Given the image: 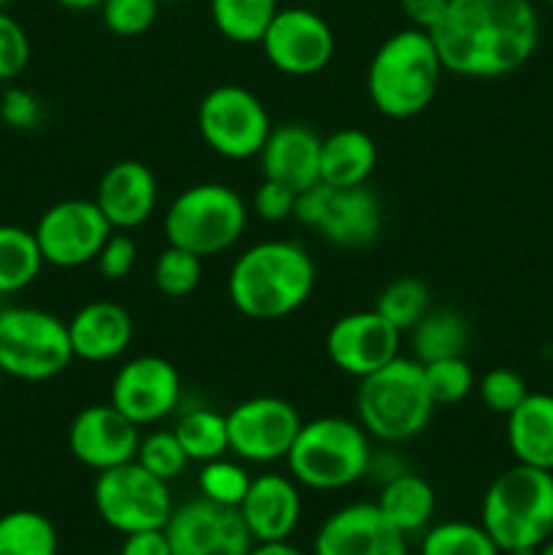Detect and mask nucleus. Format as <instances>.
<instances>
[{
	"mask_svg": "<svg viewBox=\"0 0 553 555\" xmlns=\"http://www.w3.org/2000/svg\"><path fill=\"white\" fill-rule=\"evenodd\" d=\"M432 38L448 74L499 79L535 57L540 16L531 0H450Z\"/></svg>",
	"mask_w": 553,
	"mask_h": 555,
	"instance_id": "nucleus-1",
	"label": "nucleus"
},
{
	"mask_svg": "<svg viewBox=\"0 0 553 555\" xmlns=\"http://www.w3.org/2000/svg\"><path fill=\"white\" fill-rule=\"evenodd\" d=\"M318 269L298 242L269 238L244 249L228 271V298L239 314L258 323L291 318L309 301Z\"/></svg>",
	"mask_w": 553,
	"mask_h": 555,
	"instance_id": "nucleus-2",
	"label": "nucleus"
},
{
	"mask_svg": "<svg viewBox=\"0 0 553 555\" xmlns=\"http://www.w3.org/2000/svg\"><path fill=\"white\" fill-rule=\"evenodd\" d=\"M442 74L432 33L404 27L385 38L369 63V101L388 119L417 117L432 106Z\"/></svg>",
	"mask_w": 553,
	"mask_h": 555,
	"instance_id": "nucleus-3",
	"label": "nucleus"
},
{
	"mask_svg": "<svg viewBox=\"0 0 553 555\" xmlns=\"http://www.w3.org/2000/svg\"><path fill=\"white\" fill-rule=\"evenodd\" d=\"M434 404L423 363L399 356L380 372L361 379L356 415L363 431L383 444H404L421 437L432 423Z\"/></svg>",
	"mask_w": 553,
	"mask_h": 555,
	"instance_id": "nucleus-4",
	"label": "nucleus"
},
{
	"mask_svg": "<svg viewBox=\"0 0 553 555\" xmlns=\"http://www.w3.org/2000/svg\"><path fill=\"white\" fill-rule=\"evenodd\" d=\"M372 437L358 421L323 415L304 423L285 464L301 488L320 493L345 491L369 475Z\"/></svg>",
	"mask_w": 553,
	"mask_h": 555,
	"instance_id": "nucleus-5",
	"label": "nucleus"
},
{
	"mask_svg": "<svg viewBox=\"0 0 553 555\" xmlns=\"http://www.w3.org/2000/svg\"><path fill=\"white\" fill-rule=\"evenodd\" d=\"M480 524L502 553L540 547L553 537V472L515 464L483 493Z\"/></svg>",
	"mask_w": 553,
	"mask_h": 555,
	"instance_id": "nucleus-6",
	"label": "nucleus"
},
{
	"mask_svg": "<svg viewBox=\"0 0 553 555\" xmlns=\"http://www.w3.org/2000/svg\"><path fill=\"white\" fill-rule=\"evenodd\" d=\"M247 228V204L233 188L220 182H201L184 188L168 204L163 233L171 247L204 258L228 253Z\"/></svg>",
	"mask_w": 553,
	"mask_h": 555,
	"instance_id": "nucleus-7",
	"label": "nucleus"
},
{
	"mask_svg": "<svg viewBox=\"0 0 553 555\" xmlns=\"http://www.w3.org/2000/svg\"><path fill=\"white\" fill-rule=\"evenodd\" d=\"M74 361L68 323L47 309L9 307L0 312V372L20 383H47Z\"/></svg>",
	"mask_w": 553,
	"mask_h": 555,
	"instance_id": "nucleus-8",
	"label": "nucleus"
},
{
	"mask_svg": "<svg viewBox=\"0 0 553 555\" xmlns=\"http://www.w3.org/2000/svg\"><path fill=\"white\" fill-rule=\"evenodd\" d=\"M95 513L108 529L119 534L166 529L173 513V496L168 482L146 472L139 461H128L114 469L98 472L92 486Z\"/></svg>",
	"mask_w": 553,
	"mask_h": 555,
	"instance_id": "nucleus-9",
	"label": "nucleus"
},
{
	"mask_svg": "<svg viewBox=\"0 0 553 555\" xmlns=\"http://www.w3.org/2000/svg\"><path fill=\"white\" fill-rule=\"evenodd\" d=\"M198 133L215 155L226 160H253L271 133L263 101L242 85H217L201 98Z\"/></svg>",
	"mask_w": 553,
	"mask_h": 555,
	"instance_id": "nucleus-10",
	"label": "nucleus"
},
{
	"mask_svg": "<svg viewBox=\"0 0 553 555\" xmlns=\"http://www.w3.org/2000/svg\"><path fill=\"white\" fill-rule=\"evenodd\" d=\"M112 233L114 228L108 225L95 201L87 198L57 201L38 217L33 228L43 263L54 269H79L95 263Z\"/></svg>",
	"mask_w": 553,
	"mask_h": 555,
	"instance_id": "nucleus-11",
	"label": "nucleus"
},
{
	"mask_svg": "<svg viewBox=\"0 0 553 555\" xmlns=\"http://www.w3.org/2000/svg\"><path fill=\"white\" fill-rule=\"evenodd\" d=\"M231 453L247 464H276L285 461L304 426L291 401L280 396H253L228 412Z\"/></svg>",
	"mask_w": 553,
	"mask_h": 555,
	"instance_id": "nucleus-12",
	"label": "nucleus"
},
{
	"mask_svg": "<svg viewBox=\"0 0 553 555\" xmlns=\"http://www.w3.org/2000/svg\"><path fill=\"white\" fill-rule=\"evenodd\" d=\"M271 68L285 76H314L334 60L336 38L329 22L312 9L291 5L280 9L260 38Z\"/></svg>",
	"mask_w": 553,
	"mask_h": 555,
	"instance_id": "nucleus-13",
	"label": "nucleus"
},
{
	"mask_svg": "<svg viewBox=\"0 0 553 555\" xmlns=\"http://www.w3.org/2000/svg\"><path fill=\"white\" fill-rule=\"evenodd\" d=\"M182 399V377L168 358L139 356L117 369L108 404L139 428L173 415Z\"/></svg>",
	"mask_w": 553,
	"mask_h": 555,
	"instance_id": "nucleus-14",
	"label": "nucleus"
},
{
	"mask_svg": "<svg viewBox=\"0 0 553 555\" xmlns=\"http://www.w3.org/2000/svg\"><path fill=\"white\" fill-rule=\"evenodd\" d=\"M166 537L173 555H249L255 545L236 507L204 496L173 507Z\"/></svg>",
	"mask_w": 553,
	"mask_h": 555,
	"instance_id": "nucleus-15",
	"label": "nucleus"
},
{
	"mask_svg": "<svg viewBox=\"0 0 553 555\" xmlns=\"http://www.w3.org/2000/svg\"><path fill=\"white\" fill-rule=\"evenodd\" d=\"M325 356L342 374L363 379L401 356V331L377 309L350 312L334 320L325 334Z\"/></svg>",
	"mask_w": 553,
	"mask_h": 555,
	"instance_id": "nucleus-16",
	"label": "nucleus"
},
{
	"mask_svg": "<svg viewBox=\"0 0 553 555\" xmlns=\"http://www.w3.org/2000/svg\"><path fill=\"white\" fill-rule=\"evenodd\" d=\"M312 555H410L407 537L385 520L374 502L339 507L320 524Z\"/></svg>",
	"mask_w": 553,
	"mask_h": 555,
	"instance_id": "nucleus-17",
	"label": "nucleus"
},
{
	"mask_svg": "<svg viewBox=\"0 0 553 555\" xmlns=\"http://www.w3.org/2000/svg\"><path fill=\"white\" fill-rule=\"evenodd\" d=\"M141 434L112 404H87L68 426V450L81 466L106 472L136 459Z\"/></svg>",
	"mask_w": 553,
	"mask_h": 555,
	"instance_id": "nucleus-18",
	"label": "nucleus"
},
{
	"mask_svg": "<svg viewBox=\"0 0 553 555\" xmlns=\"http://www.w3.org/2000/svg\"><path fill=\"white\" fill-rule=\"evenodd\" d=\"M92 201L114 231H136L155 215L157 179L146 163L119 160L103 171Z\"/></svg>",
	"mask_w": 553,
	"mask_h": 555,
	"instance_id": "nucleus-19",
	"label": "nucleus"
},
{
	"mask_svg": "<svg viewBox=\"0 0 553 555\" xmlns=\"http://www.w3.org/2000/svg\"><path fill=\"white\" fill-rule=\"evenodd\" d=\"M293 477L266 472L253 477L244 502L239 504L244 526L255 542L291 540L301 524V491Z\"/></svg>",
	"mask_w": 553,
	"mask_h": 555,
	"instance_id": "nucleus-20",
	"label": "nucleus"
},
{
	"mask_svg": "<svg viewBox=\"0 0 553 555\" xmlns=\"http://www.w3.org/2000/svg\"><path fill=\"white\" fill-rule=\"evenodd\" d=\"M320 139L309 125L285 122L271 128L258 160L263 179L287 184L291 190L312 188L320 182Z\"/></svg>",
	"mask_w": 553,
	"mask_h": 555,
	"instance_id": "nucleus-21",
	"label": "nucleus"
},
{
	"mask_svg": "<svg viewBox=\"0 0 553 555\" xmlns=\"http://www.w3.org/2000/svg\"><path fill=\"white\" fill-rule=\"evenodd\" d=\"M68 336L79 361H117L133 341V318L114 301H90L68 320Z\"/></svg>",
	"mask_w": 553,
	"mask_h": 555,
	"instance_id": "nucleus-22",
	"label": "nucleus"
},
{
	"mask_svg": "<svg viewBox=\"0 0 553 555\" xmlns=\"http://www.w3.org/2000/svg\"><path fill=\"white\" fill-rule=\"evenodd\" d=\"M380 231H383V206L366 184L331 190L329 206L318 225V233L325 242L339 249H363L374 244Z\"/></svg>",
	"mask_w": 553,
	"mask_h": 555,
	"instance_id": "nucleus-23",
	"label": "nucleus"
},
{
	"mask_svg": "<svg viewBox=\"0 0 553 555\" xmlns=\"http://www.w3.org/2000/svg\"><path fill=\"white\" fill-rule=\"evenodd\" d=\"M504 437L515 464L553 472V396H526L507 415Z\"/></svg>",
	"mask_w": 553,
	"mask_h": 555,
	"instance_id": "nucleus-24",
	"label": "nucleus"
},
{
	"mask_svg": "<svg viewBox=\"0 0 553 555\" xmlns=\"http://www.w3.org/2000/svg\"><path fill=\"white\" fill-rule=\"evenodd\" d=\"M377 168V144L358 128H342L320 144V182L334 190L361 188Z\"/></svg>",
	"mask_w": 553,
	"mask_h": 555,
	"instance_id": "nucleus-25",
	"label": "nucleus"
},
{
	"mask_svg": "<svg viewBox=\"0 0 553 555\" xmlns=\"http://www.w3.org/2000/svg\"><path fill=\"white\" fill-rule=\"evenodd\" d=\"M377 509L385 515L390 526L404 537L423 534L432 526L434 509H437V493L426 477L415 472H401L394 480L383 482L377 493Z\"/></svg>",
	"mask_w": 553,
	"mask_h": 555,
	"instance_id": "nucleus-26",
	"label": "nucleus"
},
{
	"mask_svg": "<svg viewBox=\"0 0 553 555\" xmlns=\"http://www.w3.org/2000/svg\"><path fill=\"white\" fill-rule=\"evenodd\" d=\"M412 336V358L417 363H434L442 358H459L470 345V323L453 309H432L415 328Z\"/></svg>",
	"mask_w": 553,
	"mask_h": 555,
	"instance_id": "nucleus-27",
	"label": "nucleus"
},
{
	"mask_svg": "<svg viewBox=\"0 0 553 555\" xmlns=\"http://www.w3.org/2000/svg\"><path fill=\"white\" fill-rule=\"evenodd\" d=\"M41 249L33 231L0 225V296H14L30 287L43 269Z\"/></svg>",
	"mask_w": 553,
	"mask_h": 555,
	"instance_id": "nucleus-28",
	"label": "nucleus"
},
{
	"mask_svg": "<svg viewBox=\"0 0 553 555\" xmlns=\"http://www.w3.org/2000/svg\"><path fill=\"white\" fill-rule=\"evenodd\" d=\"M276 11H280L276 0H209V14L217 33L226 41L242 47L260 43Z\"/></svg>",
	"mask_w": 553,
	"mask_h": 555,
	"instance_id": "nucleus-29",
	"label": "nucleus"
},
{
	"mask_svg": "<svg viewBox=\"0 0 553 555\" xmlns=\"http://www.w3.org/2000/svg\"><path fill=\"white\" fill-rule=\"evenodd\" d=\"M173 434H177L188 459L198 461V464L231 453L228 417L222 412L209 410V406H193V410L182 412L177 426H173Z\"/></svg>",
	"mask_w": 553,
	"mask_h": 555,
	"instance_id": "nucleus-30",
	"label": "nucleus"
},
{
	"mask_svg": "<svg viewBox=\"0 0 553 555\" xmlns=\"http://www.w3.org/2000/svg\"><path fill=\"white\" fill-rule=\"evenodd\" d=\"M57 529L36 509L0 515V555H57Z\"/></svg>",
	"mask_w": 553,
	"mask_h": 555,
	"instance_id": "nucleus-31",
	"label": "nucleus"
},
{
	"mask_svg": "<svg viewBox=\"0 0 553 555\" xmlns=\"http://www.w3.org/2000/svg\"><path fill=\"white\" fill-rule=\"evenodd\" d=\"M374 309L401 334H410L432 312V291L417 276H399L380 291Z\"/></svg>",
	"mask_w": 553,
	"mask_h": 555,
	"instance_id": "nucleus-32",
	"label": "nucleus"
},
{
	"mask_svg": "<svg viewBox=\"0 0 553 555\" xmlns=\"http://www.w3.org/2000/svg\"><path fill=\"white\" fill-rule=\"evenodd\" d=\"M421 555H502L483 524L445 520L421 534Z\"/></svg>",
	"mask_w": 553,
	"mask_h": 555,
	"instance_id": "nucleus-33",
	"label": "nucleus"
},
{
	"mask_svg": "<svg viewBox=\"0 0 553 555\" xmlns=\"http://www.w3.org/2000/svg\"><path fill=\"white\" fill-rule=\"evenodd\" d=\"M201 258L168 244L152 266V282H155L157 293L166 298H188L190 293L198 291L201 285Z\"/></svg>",
	"mask_w": 553,
	"mask_h": 555,
	"instance_id": "nucleus-34",
	"label": "nucleus"
},
{
	"mask_svg": "<svg viewBox=\"0 0 553 555\" xmlns=\"http://www.w3.org/2000/svg\"><path fill=\"white\" fill-rule=\"evenodd\" d=\"M249 472L244 469L239 461L231 459H215V461H206L201 464L198 472V491L201 496L209 499V502L222 504V507H236L244 502L249 491Z\"/></svg>",
	"mask_w": 553,
	"mask_h": 555,
	"instance_id": "nucleus-35",
	"label": "nucleus"
},
{
	"mask_svg": "<svg viewBox=\"0 0 553 555\" xmlns=\"http://www.w3.org/2000/svg\"><path fill=\"white\" fill-rule=\"evenodd\" d=\"M423 374H426L428 393H432L434 404L437 406L461 404L477 385L475 372H472V366L466 363L464 356L423 363Z\"/></svg>",
	"mask_w": 553,
	"mask_h": 555,
	"instance_id": "nucleus-36",
	"label": "nucleus"
},
{
	"mask_svg": "<svg viewBox=\"0 0 553 555\" xmlns=\"http://www.w3.org/2000/svg\"><path fill=\"white\" fill-rule=\"evenodd\" d=\"M133 461H139L146 472H152V475L160 477V480L166 482L177 480L190 464L188 453H184V448L179 444L173 428L171 431H168V428H160V431H152L146 434V437H141Z\"/></svg>",
	"mask_w": 553,
	"mask_h": 555,
	"instance_id": "nucleus-37",
	"label": "nucleus"
},
{
	"mask_svg": "<svg viewBox=\"0 0 553 555\" xmlns=\"http://www.w3.org/2000/svg\"><path fill=\"white\" fill-rule=\"evenodd\" d=\"M160 0H103L101 20L119 38H139L155 25Z\"/></svg>",
	"mask_w": 553,
	"mask_h": 555,
	"instance_id": "nucleus-38",
	"label": "nucleus"
},
{
	"mask_svg": "<svg viewBox=\"0 0 553 555\" xmlns=\"http://www.w3.org/2000/svg\"><path fill=\"white\" fill-rule=\"evenodd\" d=\"M475 388L483 406L502 417H507L529 396L526 379L518 372H513V369H491V372H486L477 379Z\"/></svg>",
	"mask_w": 553,
	"mask_h": 555,
	"instance_id": "nucleus-39",
	"label": "nucleus"
},
{
	"mask_svg": "<svg viewBox=\"0 0 553 555\" xmlns=\"http://www.w3.org/2000/svg\"><path fill=\"white\" fill-rule=\"evenodd\" d=\"M30 63V38L25 27L0 9V81H14Z\"/></svg>",
	"mask_w": 553,
	"mask_h": 555,
	"instance_id": "nucleus-40",
	"label": "nucleus"
},
{
	"mask_svg": "<svg viewBox=\"0 0 553 555\" xmlns=\"http://www.w3.org/2000/svg\"><path fill=\"white\" fill-rule=\"evenodd\" d=\"M136 255H139V249H136L133 238H130L125 231H114L95 258L98 274L108 282L125 280V276L133 271Z\"/></svg>",
	"mask_w": 553,
	"mask_h": 555,
	"instance_id": "nucleus-41",
	"label": "nucleus"
},
{
	"mask_svg": "<svg viewBox=\"0 0 553 555\" xmlns=\"http://www.w3.org/2000/svg\"><path fill=\"white\" fill-rule=\"evenodd\" d=\"M0 119L14 130H33L41 125L43 106L25 87H9L0 98Z\"/></svg>",
	"mask_w": 553,
	"mask_h": 555,
	"instance_id": "nucleus-42",
	"label": "nucleus"
},
{
	"mask_svg": "<svg viewBox=\"0 0 553 555\" xmlns=\"http://www.w3.org/2000/svg\"><path fill=\"white\" fill-rule=\"evenodd\" d=\"M296 190H291L287 184L274 182V179H263L260 188L255 190L253 209L260 220L266 222H285L293 217L296 209Z\"/></svg>",
	"mask_w": 553,
	"mask_h": 555,
	"instance_id": "nucleus-43",
	"label": "nucleus"
},
{
	"mask_svg": "<svg viewBox=\"0 0 553 555\" xmlns=\"http://www.w3.org/2000/svg\"><path fill=\"white\" fill-rule=\"evenodd\" d=\"M331 190L329 184L318 182L312 184V188L301 190V193L296 195V209H293V220L301 222L304 228H314L318 231L320 220H323L325 215V206H329V198H331Z\"/></svg>",
	"mask_w": 553,
	"mask_h": 555,
	"instance_id": "nucleus-44",
	"label": "nucleus"
},
{
	"mask_svg": "<svg viewBox=\"0 0 553 555\" xmlns=\"http://www.w3.org/2000/svg\"><path fill=\"white\" fill-rule=\"evenodd\" d=\"M450 0H399L401 14L407 16L410 27L432 33L442 22Z\"/></svg>",
	"mask_w": 553,
	"mask_h": 555,
	"instance_id": "nucleus-45",
	"label": "nucleus"
},
{
	"mask_svg": "<svg viewBox=\"0 0 553 555\" xmlns=\"http://www.w3.org/2000/svg\"><path fill=\"white\" fill-rule=\"evenodd\" d=\"M119 555H173L168 545L166 529H150L136 531V534H125Z\"/></svg>",
	"mask_w": 553,
	"mask_h": 555,
	"instance_id": "nucleus-46",
	"label": "nucleus"
},
{
	"mask_svg": "<svg viewBox=\"0 0 553 555\" xmlns=\"http://www.w3.org/2000/svg\"><path fill=\"white\" fill-rule=\"evenodd\" d=\"M401 472H407V466L401 464V459H396L390 450H385V455L380 453H372V461H369V475L366 477H374V480L383 486V482L394 480L396 475H401Z\"/></svg>",
	"mask_w": 553,
	"mask_h": 555,
	"instance_id": "nucleus-47",
	"label": "nucleus"
},
{
	"mask_svg": "<svg viewBox=\"0 0 553 555\" xmlns=\"http://www.w3.org/2000/svg\"><path fill=\"white\" fill-rule=\"evenodd\" d=\"M249 555H307V553L298 551L291 540H280V542H255Z\"/></svg>",
	"mask_w": 553,
	"mask_h": 555,
	"instance_id": "nucleus-48",
	"label": "nucleus"
},
{
	"mask_svg": "<svg viewBox=\"0 0 553 555\" xmlns=\"http://www.w3.org/2000/svg\"><path fill=\"white\" fill-rule=\"evenodd\" d=\"M54 3L60 5V9H65V11H95V9H101L103 5V0H54Z\"/></svg>",
	"mask_w": 553,
	"mask_h": 555,
	"instance_id": "nucleus-49",
	"label": "nucleus"
},
{
	"mask_svg": "<svg viewBox=\"0 0 553 555\" xmlns=\"http://www.w3.org/2000/svg\"><path fill=\"white\" fill-rule=\"evenodd\" d=\"M537 555H553V537H551V540L542 542L540 547H537Z\"/></svg>",
	"mask_w": 553,
	"mask_h": 555,
	"instance_id": "nucleus-50",
	"label": "nucleus"
},
{
	"mask_svg": "<svg viewBox=\"0 0 553 555\" xmlns=\"http://www.w3.org/2000/svg\"><path fill=\"white\" fill-rule=\"evenodd\" d=\"M502 555H537V547H520V551H507Z\"/></svg>",
	"mask_w": 553,
	"mask_h": 555,
	"instance_id": "nucleus-51",
	"label": "nucleus"
},
{
	"mask_svg": "<svg viewBox=\"0 0 553 555\" xmlns=\"http://www.w3.org/2000/svg\"><path fill=\"white\" fill-rule=\"evenodd\" d=\"M160 3H184V0H160Z\"/></svg>",
	"mask_w": 553,
	"mask_h": 555,
	"instance_id": "nucleus-52",
	"label": "nucleus"
},
{
	"mask_svg": "<svg viewBox=\"0 0 553 555\" xmlns=\"http://www.w3.org/2000/svg\"><path fill=\"white\" fill-rule=\"evenodd\" d=\"M9 3H11V0H0V9H5Z\"/></svg>",
	"mask_w": 553,
	"mask_h": 555,
	"instance_id": "nucleus-53",
	"label": "nucleus"
},
{
	"mask_svg": "<svg viewBox=\"0 0 553 555\" xmlns=\"http://www.w3.org/2000/svg\"><path fill=\"white\" fill-rule=\"evenodd\" d=\"M545 3H548V5H553V0H545Z\"/></svg>",
	"mask_w": 553,
	"mask_h": 555,
	"instance_id": "nucleus-54",
	"label": "nucleus"
},
{
	"mask_svg": "<svg viewBox=\"0 0 553 555\" xmlns=\"http://www.w3.org/2000/svg\"><path fill=\"white\" fill-rule=\"evenodd\" d=\"M0 383H3V372H0Z\"/></svg>",
	"mask_w": 553,
	"mask_h": 555,
	"instance_id": "nucleus-55",
	"label": "nucleus"
}]
</instances>
